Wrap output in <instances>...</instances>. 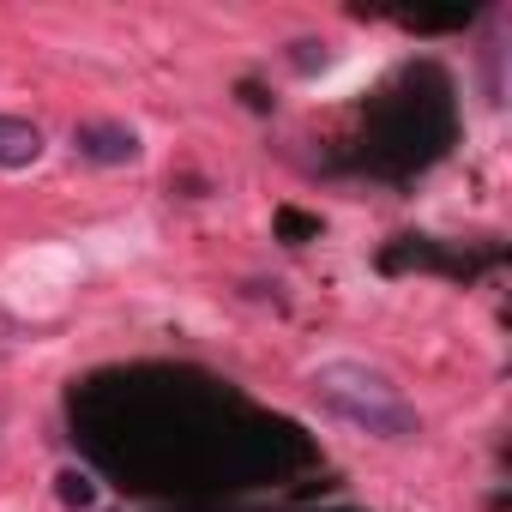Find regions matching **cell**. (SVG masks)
<instances>
[{
  "instance_id": "6da1fadb",
  "label": "cell",
  "mask_w": 512,
  "mask_h": 512,
  "mask_svg": "<svg viewBox=\"0 0 512 512\" xmlns=\"http://www.w3.org/2000/svg\"><path fill=\"white\" fill-rule=\"evenodd\" d=\"M308 392H314V404H320L326 416H338V422H344L350 434H362V440L404 446V440L422 434L416 404L398 392L392 374H380V368H368V362H320V368L308 374Z\"/></svg>"
},
{
  "instance_id": "7a4b0ae2",
  "label": "cell",
  "mask_w": 512,
  "mask_h": 512,
  "mask_svg": "<svg viewBox=\"0 0 512 512\" xmlns=\"http://www.w3.org/2000/svg\"><path fill=\"white\" fill-rule=\"evenodd\" d=\"M73 151L85 163H103V169H121L139 157V133L127 121H79L73 127Z\"/></svg>"
},
{
  "instance_id": "3957f363",
  "label": "cell",
  "mask_w": 512,
  "mask_h": 512,
  "mask_svg": "<svg viewBox=\"0 0 512 512\" xmlns=\"http://www.w3.org/2000/svg\"><path fill=\"white\" fill-rule=\"evenodd\" d=\"M43 157V133L19 115H0V169H31Z\"/></svg>"
},
{
  "instance_id": "277c9868",
  "label": "cell",
  "mask_w": 512,
  "mask_h": 512,
  "mask_svg": "<svg viewBox=\"0 0 512 512\" xmlns=\"http://www.w3.org/2000/svg\"><path fill=\"white\" fill-rule=\"evenodd\" d=\"M61 500H67V506H91V500H97L91 476H85V470H61Z\"/></svg>"
},
{
  "instance_id": "5b68a950",
  "label": "cell",
  "mask_w": 512,
  "mask_h": 512,
  "mask_svg": "<svg viewBox=\"0 0 512 512\" xmlns=\"http://www.w3.org/2000/svg\"><path fill=\"white\" fill-rule=\"evenodd\" d=\"M0 422H7V416H0Z\"/></svg>"
}]
</instances>
